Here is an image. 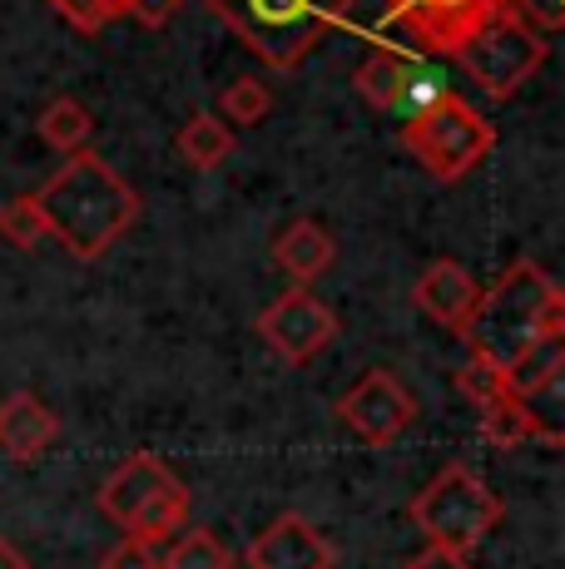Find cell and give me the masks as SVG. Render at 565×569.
Returning <instances> with one entry per match:
<instances>
[{"mask_svg": "<svg viewBox=\"0 0 565 569\" xmlns=\"http://www.w3.org/2000/svg\"><path fill=\"white\" fill-rule=\"evenodd\" d=\"M36 203L46 213V228L80 262L105 258L139 218V189L119 179L90 144L65 159V169L36 193Z\"/></svg>", "mask_w": 565, "mask_h": 569, "instance_id": "6da1fadb", "label": "cell"}, {"mask_svg": "<svg viewBox=\"0 0 565 569\" xmlns=\"http://www.w3.org/2000/svg\"><path fill=\"white\" fill-rule=\"evenodd\" d=\"M565 332V292L531 258H516L462 322V342L476 362L511 367L531 342Z\"/></svg>", "mask_w": 565, "mask_h": 569, "instance_id": "7a4b0ae2", "label": "cell"}, {"mask_svg": "<svg viewBox=\"0 0 565 569\" xmlns=\"http://www.w3.org/2000/svg\"><path fill=\"white\" fill-rule=\"evenodd\" d=\"M268 70H293L343 20L347 0H199Z\"/></svg>", "mask_w": 565, "mask_h": 569, "instance_id": "3957f363", "label": "cell"}, {"mask_svg": "<svg viewBox=\"0 0 565 569\" xmlns=\"http://www.w3.org/2000/svg\"><path fill=\"white\" fill-rule=\"evenodd\" d=\"M100 510L105 520L119 525L125 535L159 545L169 535H179L189 525V486L169 470V461H159L155 451H135L125 456L110 480L100 486Z\"/></svg>", "mask_w": 565, "mask_h": 569, "instance_id": "277c9868", "label": "cell"}, {"mask_svg": "<svg viewBox=\"0 0 565 569\" xmlns=\"http://www.w3.org/2000/svg\"><path fill=\"white\" fill-rule=\"evenodd\" d=\"M397 139L432 179L456 183L496 149V124L476 104H466L462 94L442 90L427 109H417V114L402 124Z\"/></svg>", "mask_w": 565, "mask_h": 569, "instance_id": "5b68a950", "label": "cell"}, {"mask_svg": "<svg viewBox=\"0 0 565 569\" xmlns=\"http://www.w3.org/2000/svg\"><path fill=\"white\" fill-rule=\"evenodd\" d=\"M412 525H417L432 545L472 555V550H482L486 535L502 525V500H496V490L486 486L472 466L452 461L412 500Z\"/></svg>", "mask_w": 565, "mask_h": 569, "instance_id": "8992f818", "label": "cell"}, {"mask_svg": "<svg viewBox=\"0 0 565 569\" xmlns=\"http://www.w3.org/2000/svg\"><path fill=\"white\" fill-rule=\"evenodd\" d=\"M466 74L476 80V90H486V100H511L541 64L551 60V36L531 30L526 20H516L511 10H496L476 36H466L452 54Z\"/></svg>", "mask_w": 565, "mask_h": 569, "instance_id": "52a82bcc", "label": "cell"}, {"mask_svg": "<svg viewBox=\"0 0 565 569\" xmlns=\"http://www.w3.org/2000/svg\"><path fill=\"white\" fill-rule=\"evenodd\" d=\"M496 10H506V0H387V26L427 54H456Z\"/></svg>", "mask_w": 565, "mask_h": 569, "instance_id": "ba28073f", "label": "cell"}, {"mask_svg": "<svg viewBox=\"0 0 565 569\" xmlns=\"http://www.w3.org/2000/svg\"><path fill=\"white\" fill-rule=\"evenodd\" d=\"M258 337H264L288 367H308L313 357L338 337V312L323 298H313L308 288H293L258 312Z\"/></svg>", "mask_w": 565, "mask_h": 569, "instance_id": "9c48e42d", "label": "cell"}, {"mask_svg": "<svg viewBox=\"0 0 565 569\" xmlns=\"http://www.w3.org/2000/svg\"><path fill=\"white\" fill-rule=\"evenodd\" d=\"M338 416L363 446H393L397 436L417 421V401H412V391L402 387L387 367H373L367 377H357L353 387L343 391Z\"/></svg>", "mask_w": 565, "mask_h": 569, "instance_id": "30bf717a", "label": "cell"}, {"mask_svg": "<svg viewBox=\"0 0 565 569\" xmlns=\"http://www.w3.org/2000/svg\"><path fill=\"white\" fill-rule=\"evenodd\" d=\"M353 90L363 94L373 109H383V114L412 119L417 109H427L432 100H437L447 84H437L432 74H422L417 64L407 60V54L377 50V54H367V60L353 70Z\"/></svg>", "mask_w": 565, "mask_h": 569, "instance_id": "8fae6325", "label": "cell"}, {"mask_svg": "<svg viewBox=\"0 0 565 569\" xmlns=\"http://www.w3.org/2000/svg\"><path fill=\"white\" fill-rule=\"evenodd\" d=\"M248 569H333V545L288 510L248 545Z\"/></svg>", "mask_w": 565, "mask_h": 569, "instance_id": "7c38bea8", "label": "cell"}, {"mask_svg": "<svg viewBox=\"0 0 565 569\" xmlns=\"http://www.w3.org/2000/svg\"><path fill=\"white\" fill-rule=\"evenodd\" d=\"M476 292H482L476 278L456 258L427 262V272L412 282V302H417V312H427L432 322L447 327V332H462L466 312L476 308Z\"/></svg>", "mask_w": 565, "mask_h": 569, "instance_id": "4fadbf2b", "label": "cell"}, {"mask_svg": "<svg viewBox=\"0 0 565 569\" xmlns=\"http://www.w3.org/2000/svg\"><path fill=\"white\" fill-rule=\"evenodd\" d=\"M60 421L36 391H10L0 401V446L10 451V461H40L56 446Z\"/></svg>", "mask_w": 565, "mask_h": 569, "instance_id": "5bb4252c", "label": "cell"}, {"mask_svg": "<svg viewBox=\"0 0 565 569\" xmlns=\"http://www.w3.org/2000/svg\"><path fill=\"white\" fill-rule=\"evenodd\" d=\"M333 258H338V243H333V233L318 218H293V223H282L274 233L278 272H288L298 288H313V282L333 268Z\"/></svg>", "mask_w": 565, "mask_h": 569, "instance_id": "9a60e30c", "label": "cell"}, {"mask_svg": "<svg viewBox=\"0 0 565 569\" xmlns=\"http://www.w3.org/2000/svg\"><path fill=\"white\" fill-rule=\"evenodd\" d=\"M476 411H482V431H486L492 446H526V441L561 446V436L526 407V397H511L506 391V397L486 401V407H476Z\"/></svg>", "mask_w": 565, "mask_h": 569, "instance_id": "2e32d148", "label": "cell"}, {"mask_svg": "<svg viewBox=\"0 0 565 569\" xmlns=\"http://www.w3.org/2000/svg\"><path fill=\"white\" fill-rule=\"evenodd\" d=\"M174 149H179V159L189 163V169L209 173L234 154V129H228L219 114H189L184 129L174 134Z\"/></svg>", "mask_w": 565, "mask_h": 569, "instance_id": "e0dca14e", "label": "cell"}, {"mask_svg": "<svg viewBox=\"0 0 565 569\" xmlns=\"http://www.w3.org/2000/svg\"><path fill=\"white\" fill-rule=\"evenodd\" d=\"M561 367H565L561 337H541V342H531L511 367H502V377H506V391H511V397H536V391L556 387Z\"/></svg>", "mask_w": 565, "mask_h": 569, "instance_id": "ac0fdd59", "label": "cell"}, {"mask_svg": "<svg viewBox=\"0 0 565 569\" xmlns=\"http://www.w3.org/2000/svg\"><path fill=\"white\" fill-rule=\"evenodd\" d=\"M36 134L46 139L50 149H60V154H75V149H85L95 139V114L75 100V94H60V100H50L40 109Z\"/></svg>", "mask_w": 565, "mask_h": 569, "instance_id": "d6986e66", "label": "cell"}, {"mask_svg": "<svg viewBox=\"0 0 565 569\" xmlns=\"http://www.w3.org/2000/svg\"><path fill=\"white\" fill-rule=\"evenodd\" d=\"M159 569H234V550H228L214 530L194 525V530H184L179 540L169 545V555L159 560Z\"/></svg>", "mask_w": 565, "mask_h": 569, "instance_id": "ffe728a7", "label": "cell"}, {"mask_svg": "<svg viewBox=\"0 0 565 569\" xmlns=\"http://www.w3.org/2000/svg\"><path fill=\"white\" fill-rule=\"evenodd\" d=\"M46 213H40V203H36V193H26V199H10V203H0V238H6L10 248H40L46 243Z\"/></svg>", "mask_w": 565, "mask_h": 569, "instance_id": "44dd1931", "label": "cell"}, {"mask_svg": "<svg viewBox=\"0 0 565 569\" xmlns=\"http://www.w3.org/2000/svg\"><path fill=\"white\" fill-rule=\"evenodd\" d=\"M268 109H274V94H268V84L264 80H248V74H244V80H234L219 94V114H228L234 124H244V129L264 124Z\"/></svg>", "mask_w": 565, "mask_h": 569, "instance_id": "7402d4cb", "label": "cell"}, {"mask_svg": "<svg viewBox=\"0 0 565 569\" xmlns=\"http://www.w3.org/2000/svg\"><path fill=\"white\" fill-rule=\"evenodd\" d=\"M456 391H462L472 407H486V401H496V397H506V377H502V367H492V362H466L462 371H456Z\"/></svg>", "mask_w": 565, "mask_h": 569, "instance_id": "603a6c76", "label": "cell"}, {"mask_svg": "<svg viewBox=\"0 0 565 569\" xmlns=\"http://www.w3.org/2000/svg\"><path fill=\"white\" fill-rule=\"evenodd\" d=\"M50 10L65 20V26H75L80 36H100L105 26L119 16V10L110 6V0H46Z\"/></svg>", "mask_w": 565, "mask_h": 569, "instance_id": "cb8c5ba5", "label": "cell"}, {"mask_svg": "<svg viewBox=\"0 0 565 569\" xmlns=\"http://www.w3.org/2000/svg\"><path fill=\"white\" fill-rule=\"evenodd\" d=\"M506 10L516 20H526L531 30H541V36H556L565 26V0H506Z\"/></svg>", "mask_w": 565, "mask_h": 569, "instance_id": "d4e9b609", "label": "cell"}, {"mask_svg": "<svg viewBox=\"0 0 565 569\" xmlns=\"http://www.w3.org/2000/svg\"><path fill=\"white\" fill-rule=\"evenodd\" d=\"M100 569H159V555H155V545H149V540L125 535V540H119L115 550L100 560Z\"/></svg>", "mask_w": 565, "mask_h": 569, "instance_id": "484cf974", "label": "cell"}, {"mask_svg": "<svg viewBox=\"0 0 565 569\" xmlns=\"http://www.w3.org/2000/svg\"><path fill=\"white\" fill-rule=\"evenodd\" d=\"M179 6H184V0H129V6H125V16H135L139 26L159 30V26H169V20L179 16Z\"/></svg>", "mask_w": 565, "mask_h": 569, "instance_id": "4316f807", "label": "cell"}, {"mask_svg": "<svg viewBox=\"0 0 565 569\" xmlns=\"http://www.w3.org/2000/svg\"><path fill=\"white\" fill-rule=\"evenodd\" d=\"M407 569H472V560H466L462 550H447V545H432V550H422Z\"/></svg>", "mask_w": 565, "mask_h": 569, "instance_id": "83f0119b", "label": "cell"}, {"mask_svg": "<svg viewBox=\"0 0 565 569\" xmlns=\"http://www.w3.org/2000/svg\"><path fill=\"white\" fill-rule=\"evenodd\" d=\"M0 569H30L26 550H20L16 540H6V535H0Z\"/></svg>", "mask_w": 565, "mask_h": 569, "instance_id": "f1b7e54d", "label": "cell"}, {"mask_svg": "<svg viewBox=\"0 0 565 569\" xmlns=\"http://www.w3.org/2000/svg\"><path fill=\"white\" fill-rule=\"evenodd\" d=\"M110 6H115V10H119V16H125V6H129V0H110Z\"/></svg>", "mask_w": 565, "mask_h": 569, "instance_id": "f546056e", "label": "cell"}]
</instances>
